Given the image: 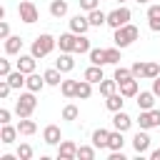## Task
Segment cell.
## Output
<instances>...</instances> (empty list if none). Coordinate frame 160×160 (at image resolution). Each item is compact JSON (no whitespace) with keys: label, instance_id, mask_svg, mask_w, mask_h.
<instances>
[{"label":"cell","instance_id":"49","mask_svg":"<svg viewBox=\"0 0 160 160\" xmlns=\"http://www.w3.org/2000/svg\"><path fill=\"white\" fill-rule=\"evenodd\" d=\"M135 2H140V5H145V2H150V0H135Z\"/></svg>","mask_w":160,"mask_h":160},{"label":"cell","instance_id":"9","mask_svg":"<svg viewBox=\"0 0 160 160\" xmlns=\"http://www.w3.org/2000/svg\"><path fill=\"white\" fill-rule=\"evenodd\" d=\"M75 40H78V35L70 30V32H62L60 38H58V48H60V52H75Z\"/></svg>","mask_w":160,"mask_h":160},{"label":"cell","instance_id":"42","mask_svg":"<svg viewBox=\"0 0 160 160\" xmlns=\"http://www.w3.org/2000/svg\"><path fill=\"white\" fill-rule=\"evenodd\" d=\"M10 90H12V85L8 82V78H2V80H0V98L5 100V98L10 95Z\"/></svg>","mask_w":160,"mask_h":160},{"label":"cell","instance_id":"46","mask_svg":"<svg viewBox=\"0 0 160 160\" xmlns=\"http://www.w3.org/2000/svg\"><path fill=\"white\" fill-rule=\"evenodd\" d=\"M0 122H2V125H5V122H10V110H8V108H2V110H0Z\"/></svg>","mask_w":160,"mask_h":160},{"label":"cell","instance_id":"25","mask_svg":"<svg viewBox=\"0 0 160 160\" xmlns=\"http://www.w3.org/2000/svg\"><path fill=\"white\" fill-rule=\"evenodd\" d=\"M25 80H28V75H25L22 70H12V72L8 75V82L12 85V90H20V88L25 85Z\"/></svg>","mask_w":160,"mask_h":160},{"label":"cell","instance_id":"41","mask_svg":"<svg viewBox=\"0 0 160 160\" xmlns=\"http://www.w3.org/2000/svg\"><path fill=\"white\" fill-rule=\"evenodd\" d=\"M10 72H12V65H10V60H8V58H2V60H0V75H2V78H8Z\"/></svg>","mask_w":160,"mask_h":160},{"label":"cell","instance_id":"38","mask_svg":"<svg viewBox=\"0 0 160 160\" xmlns=\"http://www.w3.org/2000/svg\"><path fill=\"white\" fill-rule=\"evenodd\" d=\"M120 50H122V48H118V45H115V48H108V62L118 65V62L122 60V58H120Z\"/></svg>","mask_w":160,"mask_h":160},{"label":"cell","instance_id":"29","mask_svg":"<svg viewBox=\"0 0 160 160\" xmlns=\"http://www.w3.org/2000/svg\"><path fill=\"white\" fill-rule=\"evenodd\" d=\"M75 90H78V80H62L60 82V92L65 98H75Z\"/></svg>","mask_w":160,"mask_h":160},{"label":"cell","instance_id":"18","mask_svg":"<svg viewBox=\"0 0 160 160\" xmlns=\"http://www.w3.org/2000/svg\"><path fill=\"white\" fill-rule=\"evenodd\" d=\"M90 95H92V82H90V80H85V78H82V80H78L75 98H78V100H88Z\"/></svg>","mask_w":160,"mask_h":160},{"label":"cell","instance_id":"48","mask_svg":"<svg viewBox=\"0 0 160 160\" xmlns=\"http://www.w3.org/2000/svg\"><path fill=\"white\" fill-rule=\"evenodd\" d=\"M150 160H160V148H158V150H152V152H150Z\"/></svg>","mask_w":160,"mask_h":160},{"label":"cell","instance_id":"13","mask_svg":"<svg viewBox=\"0 0 160 160\" xmlns=\"http://www.w3.org/2000/svg\"><path fill=\"white\" fill-rule=\"evenodd\" d=\"M112 125H115V130L125 132V130H130V125H132V118H130L128 112L118 110V112H115V118H112Z\"/></svg>","mask_w":160,"mask_h":160},{"label":"cell","instance_id":"24","mask_svg":"<svg viewBox=\"0 0 160 160\" xmlns=\"http://www.w3.org/2000/svg\"><path fill=\"white\" fill-rule=\"evenodd\" d=\"M82 78L90 80V82H98V85H100V80H102V65H90V68L82 72Z\"/></svg>","mask_w":160,"mask_h":160},{"label":"cell","instance_id":"6","mask_svg":"<svg viewBox=\"0 0 160 160\" xmlns=\"http://www.w3.org/2000/svg\"><path fill=\"white\" fill-rule=\"evenodd\" d=\"M138 122H140V128H142V130L158 128V125H160V110H140Z\"/></svg>","mask_w":160,"mask_h":160},{"label":"cell","instance_id":"27","mask_svg":"<svg viewBox=\"0 0 160 160\" xmlns=\"http://www.w3.org/2000/svg\"><path fill=\"white\" fill-rule=\"evenodd\" d=\"M18 130H20V135H32V132L38 130V125H35V120H30V118H20Z\"/></svg>","mask_w":160,"mask_h":160},{"label":"cell","instance_id":"19","mask_svg":"<svg viewBox=\"0 0 160 160\" xmlns=\"http://www.w3.org/2000/svg\"><path fill=\"white\" fill-rule=\"evenodd\" d=\"M18 128H12L10 122H5L2 125V130H0V142H5V145H10V142H15V138H18Z\"/></svg>","mask_w":160,"mask_h":160},{"label":"cell","instance_id":"33","mask_svg":"<svg viewBox=\"0 0 160 160\" xmlns=\"http://www.w3.org/2000/svg\"><path fill=\"white\" fill-rule=\"evenodd\" d=\"M92 48H90V40L85 38V35H78V40H75V52L78 55H82V52H90Z\"/></svg>","mask_w":160,"mask_h":160},{"label":"cell","instance_id":"5","mask_svg":"<svg viewBox=\"0 0 160 160\" xmlns=\"http://www.w3.org/2000/svg\"><path fill=\"white\" fill-rule=\"evenodd\" d=\"M18 15H20V20H22V22L32 25V22L38 20V8H35V2H30V0H22V2L18 5Z\"/></svg>","mask_w":160,"mask_h":160},{"label":"cell","instance_id":"44","mask_svg":"<svg viewBox=\"0 0 160 160\" xmlns=\"http://www.w3.org/2000/svg\"><path fill=\"white\" fill-rule=\"evenodd\" d=\"M80 8L90 12V10H95V8H98V0H80Z\"/></svg>","mask_w":160,"mask_h":160},{"label":"cell","instance_id":"43","mask_svg":"<svg viewBox=\"0 0 160 160\" xmlns=\"http://www.w3.org/2000/svg\"><path fill=\"white\" fill-rule=\"evenodd\" d=\"M148 20H160V5H150L148 8Z\"/></svg>","mask_w":160,"mask_h":160},{"label":"cell","instance_id":"11","mask_svg":"<svg viewBox=\"0 0 160 160\" xmlns=\"http://www.w3.org/2000/svg\"><path fill=\"white\" fill-rule=\"evenodd\" d=\"M42 140H45L48 145H60V142H62L60 128H58V125H48V128L42 130Z\"/></svg>","mask_w":160,"mask_h":160},{"label":"cell","instance_id":"1","mask_svg":"<svg viewBox=\"0 0 160 160\" xmlns=\"http://www.w3.org/2000/svg\"><path fill=\"white\" fill-rule=\"evenodd\" d=\"M38 108V100H35V92L28 90V92H20V98L15 100V115L18 118H30Z\"/></svg>","mask_w":160,"mask_h":160},{"label":"cell","instance_id":"21","mask_svg":"<svg viewBox=\"0 0 160 160\" xmlns=\"http://www.w3.org/2000/svg\"><path fill=\"white\" fill-rule=\"evenodd\" d=\"M22 50V40H20V35H10L8 40H5V52L8 55H18Z\"/></svg>","mask_w":160,"mask_h":160},{"label":"cell","instance_id":"10","mask_svg":"<svg viewBox=\"0 0 160 160\" xmlns=\"http://www.w3.org/2000/svg\"><path fill=\"white\" fill-rule=\"evenodd\" d=\"M132 148H135L138 155L148 152V148H150V135H148L142 128H140V132H135V138H132Z\"/></svg>","mask_w":160,"mask_h":160},{"label":"cell","instance_id":"3","mask_svg":"<svg viewBox=\"0 0 160 160\" xmlns=\"http://www.w3.org/2000/svg\"><path fill=\"white\" fill-rule=\"evenodd\" d=\"M55 45H58V40H55L52 35H48V32H45V35H38V38L32 40V48H30V52H32V55H35V58L40 60V58L50 55Z\"/></svg>","mask_w":160,"mask_h":160},{"label":"cell","instance_id":"47","mask_svg":"<svg viewBox=\"0 0 160 160\" xmlns=\"http://www.w3.org/2000/svg\"><path fill=\"white\" fill-rule=\"evenodd\" d=\"M152 92H155V95H160V75L152 80Z\"/></svg>","mask_w":160,"mask_h":160},{"label":"cell","instance_id":"28","mask_svg":"<svg viewBox=\"0 0 160 160\" xmlns=\"http://www.w3.org/2000/svg\"><path fill=\"white\" fill-rule=\"evenodd\" d=\"M65 12H68V2L65 0H52L50 2V15L52 18H62Z\"/></svg>","mask_w":160,"mask_h":160},{"label":"cell","instance_id":"32","mask_svg":"<svg viewBox=\"0 0 160 160\" xmlns=\"http://www.w3.org/2000/svg\"><path fill=\"white\" fill-rule=\"evenodd\" d=\"M115 88H118V80H115V78H112V80H105V78L100 80V95H105V98H108V95H112V92H115Z\"/></svg>","mask_w":160,"mask_h":160},{"label":"cell","instance_id":"45","mask_svg":"<svg viewBox=\"0 0 160 160\" xmlns=\"http://www.w3.org/2000/svg\"><path fill=\"white\" fill-rule=\"evenodd\" d=\"M0 38H2V40L10 38V25H8V22H0Z\"/></svg>","mask_w":160,"mask_h":160},{"label":"cell","instance_id":"26","mask_svg":"<svg viewBox=\"0 0 160 160\" xmlns=\"http://www.w3.org/2000/svg\"><path fill=\"white\" fill-rule=\"evenodd\" d=\"M122 92L118 95V92H112V95H108V100H105V108L110 110V112H118V110H122Z\"/></svg>","mask_w":160,"mask_h":160},{"label":"cell","instance_id":"17","mask_svg":"<svg viewBox=\"0 0 160 160\" xmlns=\"http://www.w3.org/2000/svg\"><path fill=\"white\" fill-rule=\"evenodd\" d=\"M120 92H122V98H138V78L120 82Z\"/></svg>","mask_w":160,"mask_h":160},{"label":"cell","instance_id":"37","mask_svg":"<svg viewBox=\"0 0 160 160\" xmlns=\"http://www.w3.org/2000/svg\"><path fill=\"white\" fill-rule=\"evenodd\" d=\"M78 115H80L78 105H65L62 108V120H78Z\"/></svg>","mask_w":160,"mask_h":160},{"label":"cell","instance_id":"30","mask_svg":"<svg viewBox=\"0 0 160 160\" xmlns=\"http://www.w3.org/2000/svg\"><path fill=\"white\" fill-rule=\"evenodd\" d=\"M122 145H125V140H122V132H120V130L110 132V142H108V150H122Z\"/></svg>","mask_w":160,"mask_h":160},{"label":"cell","instance_id":"8","mask_svg":"<svg viewBox=\"0 0 160 160\" xmlns=\"http://www.w3.org/2000/svg\"><path fill=\"white\" fill-rule=\"evenodd\" d=\"M90 28H92V25H90L88 15H75V18L70 20V30H72L75 35H85V32H88Z\"/></svg>","mask_w":160,"mask_h":160},{"label":"cell","instance_id":"7","mask_svg":"<svg viewBox=\"0 0 160 160\" xmlns=\"http://www.w3.org/2000/svg\"><path fill=\"white\" fill-rule=\"evenodd\" d=\"M58 158H60V160H72V158H78V145H75L72 140H62V142L58 145Z\"/></svg>","mask_w":160,"mask_h":160},{"label":"cell","instance_id":"15","mask_svg":"<svg viewBox=\"0 0 160 160\" xmlns=\"http://www.w3.org/2000/svg\"><path fill=\"white\" fill-rule=\"evenodd\" d=\"M55 68H58L60 72H70V70L75 68V60H72V55H70V52H60V58L55 60Z\"/></svg>","mask_w":160,"mask_h":160},{"label":"cell","instance_id":"31","mask_svg":"<svg viewBox=\"0 0 160 160\" xmlns=\"http://www.w3.org/2000/svg\"><path fill=\"white\" fill-rule=\"evenodd\" d=\"M42 75H45V82H48V85H60V82H62V80H60L62 72H60L58 68H50V70H45Z\"/></svg>","mask_w":160,"mask_h":160},{"label":"cell","instance_id":"14","mask_svg":"<svg viewBox=\"0 0 160 160\" xmlns=\"http://www.w3.org/2000/svg\"><path fill=\"white\" fill-rule=\"evenodd\" d=\"M35 60H38V58H35L32 52H30V55H20V58H18V70H22L25 75L35 72Z\"/></svg>","mask_w":160,"mask_h":160},{"label":"cell","instance_id":"23","mask_svg":"<svg viewBox=\"0 0 160 160\" xmlns=\"http://www.w3.org/2000/svg\"><path fill=\"white\" fill-rule=\"evenodd\" d=\"M152 105H155V92L150 90V92H138V108L140 110H152Z\"/></svg>","mask_w":160,"mask_h":160},{"label":"cell","instance_id":"4","mask_svg":"<svg viewBox=\"0 0 160 160\" xmlns=\"http://www.w3.org/2000/svg\"><path fill=\"white\" fill-rule=\"evenodd\" d=\"M130 22V10L128 8H115L112 12H108V25L112 28V30H118V28H122V25H128Z\"/></svg>","mask_w":160,"mask_h":160},{"label":"cell","instance_id":"40","mask_svg":"<svg viewBox=\"0 0 160 160\" xmlns=\"http://www.w3.org/2000/svg\"><path fill=\"white\" fill-rule=\"evenodd\" d=\"M130 70H132V75H135L138 80H140V78H145V62H140V60H138V62H132V68H130Z\"/></svg>","mask_w":160,"mask_h":160},{"label":"cell","instance_id":"35","mask_svg":"<svg viewBox=\"0 0 160 160\" xmlns=\"http://www.w3.org/2000/svg\"><path fill=\"white\" fill-rule=\"evenodd\" d=\"M78 158L80 160H92L95 158V145H80L78 148Z\"/></svg>","mask_w":160,"mask_h":160},{"label":"cell","instance_id":"50","mask_svg":"<svg viewBox=\"0 0 160 160\" xmlns=\"http://www.w3.org/2000/svg\"><path fill=\"white\" fill-rule=\"evenodd\" d=\"M118 2H128V0H118Z\"/></svg>","mask_w":160,"mask_h":160},{"label":"cell","instance_id":"12","mask_svg":"<svg viewBox=\"0 0 160 160\" xmlns=\"http://www.w3.org/2000/svg\"><path fill=\"white\" fill-rule=\"evenodd\" d=\"M45 85H48V82H45V75H38V72H30L28 80H25V88L32 90V92H40Z\"/></svg>","mask_w":160,"mask_h":160},{"label":"cell","instance_id":"22","mask_svg":"<svg viewBox=\"0 0 160 160\" xmlns=\"http://www.w3.org/2000/svg\"><path fill=\"white\" fill-rule=\"evenodd\" d=\"M88 55H90V62L92 65H108V50L105 48H92Z\"/></svg>","mask_w":160,"mask_h":160},{"label":"cell","instance_id":"39","mask_svg":"<svg viewBox=\"0 0 160 160\" xmlns=\"http://www.w3.org/2000/svg\"><path fill=\"white\" fill-rule=\"evenodd\" d=\"M18 158H20V160H30V158H32V148H30L28 142H22V145L18 148Z\"/></svg>","mask_w":160,"mask_h":160},{"label":"cell","instance_id":"16","mask_svg":"<svg viewBox=\"0 0 160 160\" xmlns=\"http://www.w3.org/2000/svg\"><path fill=\"white\" fill-rule=\"evenodd\" d=\"M108 142H110V130H105V128H98L95 132H92V145L95 148H108Z\"/></svg>","mask_w":160,"mask_h":160},{"label":"cell","instance_id":"20","mask_svg":"<svg viewBox=\"0 0 160 160\" xmlns=\"http://www.w3.org/2000/svg\"><path fill=\"white\" fill-rule=\"evenodd\" d=\"M88 20H90V25H92V28H100V25H105V22H108V12H102L100 8H95V10H90V12H88Z\"/></svg>","mask_w":160,"mask_h":160},{"label":"cell","instance_id":"34","mask_svg":"<svg viewBox=\"0 0 160 160\" xmlns=\"http://www.w3.org/2000/svg\"><path fill=\"white\" fill-rule=\"evenodd\" d=\"M112 78H115V80H118V85H120V82L130 80V78H135V75H132V70H130V68H120V65H118V68H115V75H112Z\"/></svg>","mask_w":160,"mask_h":160},{"label":"cell","instance_id":"2","mask_svg":"<svg viewBox=\"0 0 160 160\" xmlns=\"http://www.w3.org/2000/svg\"><path fill=\"white\" fill-rule=\"evenodd\" d=\"M138 38H140V30H138L135 25H130V22L122 25V28H118L115 35H112V40H115L118 48H128V45H132Z\"/></svg>","mask_w":160,"mask_h":160},{"label":"cell","instance_id":"36","mask_svg":"<svg viewBox=\"0 0 160 160\" xmlns=\"http://www.w3.org/2000/svg\"><path fill=\"white\" fill-rule=\"evenodd\" d=\"M160 75V65L158 62H145V78L148 80H155Z\"/></svg>","mask_w":160,"mask_h":160}]
</instances>
